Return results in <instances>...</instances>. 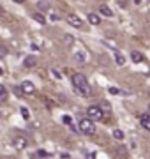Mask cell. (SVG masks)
Segmentation results:
<instances>
[{"label": "cell", "instance_id": "cell-14", "mask_svg": "<svg viewBox=\"0 0 150 159\" xmlns=\"http://www.w3.org/2000/svg\"><path fill=\"white\" fill-rule=\"evenodd\" d=\"M6 101H7V89L0 83V102H6Z\"/></svg>", "mask_w": 150, "mask_h": 159}, {"label": "cell", "instance_id": "cell-25", "mask_svg": "<svg viewBox=\"0 0 150 159\" xmlns=\"http://www.w3.org/2000/svg\"><path fill=\"white\" fill-rule=\"evenodd\" d=\"M0 16H4V7L0 6Z\"/></svg>", "mask_w": 150, "mask_h": 159}, {"label": "cell", "instance_id": "cell-6", "mask_svg": "<svg viewBox=\"0 0 150 159\" xmlns=\"http://www.w3.org/2000/svg\"><path fill=\"white\" fill-rule=\"evenodd\" d=\"M67 23H69V25H73L74 29H81V27H83L81 18L76 16V14H67Z\"/></svg>", "mask_w": 150, "mask_h": 159}, {"label": "cell", "instance_id": "cell-24", "mask_svg": "<svg viewBox=\"0 0 150 159\" xmlns=\"http://www.w3.org/2000/svg\"><path fill=\"white\" fill-rule=\"evenodd\" d=\"M12 2H16V4H23L25 0H12Z\"/></svg>", "mask_w": 150, "mask_h": 159}, {"label": "cell", "instance_id": "cell-4", "mask_svg": "<svg viewBox=\"0 0 150 159\" xmlns=\"http://www.w3.org/2000/svg\"><path fill=\"white\" fill-rule=\"evenodd\" d=\"M21 94H23V96H27V97L34 96V94H35V85L32 83V81H29V80H27V81H23V83H21Z\"/></svg>", "mask_w": 150, "mask_h": 159}, {"label": "cell", "instance_id": "cell-3", "mask_svg": "<svg viewBox=\"0 0 150 159\" xmlns=\"http://www.w3.org/2000/svg\"><path fill=\"white\" fill-rule=\"evenodd\" d=\"M87 117H88V119H92L94 122L103 120V117H104L103 108H101V106H88V108H87Z\"/></svg>", "mask_w": 150, "mask_h": 159}, {"label": "cell", "instance_id": "cell-2", "mask_svg": "<svg viewBox=\"0 0 150 159\" xmlns=\"http://www.w3.org/2000/svg\"><path fill=\"white\" fill-rule=\"evenodd\" d=\"M78 127H80V131L83 133V134H94L95 133V124H94V120L92 119H81L80 120V124H78Z\"/></svg>", "mask_w": 150, "mask_h": 159}, {"label": "cell", "instance_id": "cell-19", "mask_svg": "<svg viewBox=\"0 0 150 159\" xmlns=\"http://www.w3.org/2000/svg\"><path fill=\"white\" fill-rule=\"evenodd\" d=\"M113 138H115V140H124V133H122L120 129H115L113 131Z\"/></svg>", "mask_w": 150, "mask_h": 159}, {"label": "cell", "instance_id": "cell-22", "mask_svg": "<svg viewBox=\"0 0 150 159\" xmlns=\"http://www.w3.org/2000/svg\"><path fill=\"white\" fill-rule=\"evenodd\" d=\"M110 94H113V96H117V94H120V90H118L117 87H110Z\"/></svg>", "mask_w": 150, "mask_h": 159}, {"label": "cell", "instance_id": "cell-15", "mask_svg": "<svg viewBox=\"0 0 150 159\" xmlns=\"http://www.w3.org/2000/svg\"><path fill=\"white\" fill-rule=\"evenodd\" d=\"M131 58H133V62H143V55L139 51H133L131 53Z\"/></svg>", "mask_w": 150, "mask_h": 159}, {"label": "cell", "instance_id": "cell-10", "mask_svg": "<svg viewBox=\"0 0 150 159\" xmlns=\"http://www.w3.org/2000/svg\"><path fill=\"white\" fill-rule=\"evenodd\" d=\"M99 12H101L103 16H106V18H111V16H113V11H111L108 6H101V7H99Z\"/></svg>", "mask_w": 150, "mask_h": 159}, {"label": "cell", "instance_id": "cell-20", "mask_svg": "<svg viewBox=\"0 0 150 159\" xmlns=\"http://www.w3.org/2000/svg\"><path fill=\"white\" fill-rule=\"evenodd\" d=\"M35 156H37V157H48V156H51V154H50V152H46V150H42V148H41V150H37V152H35Z\"/></svg>", "mask_w": 150, "mask_h": 159}, {"label": "cell", "instance_id": "cell-18", "mask_svg": "<svg viewBox=\"0 0 150 159\" xmlns=\"http://www.w3.org/2000/svg\"><path fill=\"white\" fill-rule=\"evenodd\" d=\"M7 53H9V50H7V46L0 44V58H6V57H7Z\"/></svg>", "mask_w": 150, "mask_h": 159}, {"label": "cell", "instance_id": "cell-23", "mask_svg": "<svg viewBox=\"0 0 150 159\" xmlns=\"http://www.w3.org/2000/svg\"><path fill=\"white\" fill-rule=\"evenodd\" d=\"M21 115H23V119H29V111H27V108H21Z\"/></svg>", "mask_w": 150, "mask_h": 159}, {"label": "cell", "instance_id": "cell-5", "mask_svg": "<svg viewBox=\"0 0 150 159\" xmlns=\"http://www.w3.org/2000/svg\"><path fill=\"white\" fill-rule=\"evenodd\" d=\"M12 145H14L16 150H23V148H27V145H29V140L25 136H14L12 138Z\"/></svg>", "mask_w": 150, "mask_h": 159}, {"label": "cell", "instance_id": "cell-1", "mask_svg": "<svg viewBox=\"0 0 150 159\" xmlns=\"http://www.w3.org/2000/svg\"><path fill=\"white\" fill-rule=\"evenodd\" d=\"M73 85H74V89L78 90V94H81L83 97H88L92 96V87H90V83H88V80L85 74H74L73 76Z\"/></svg>", "mask_w": 150, "mask_h": 159}, {"label": "cell", "instance_id": "cell-7", "mask_svg": "<svg viewBox=\"0 0 150 159\" xmlns=\"http://www.w3.org/2000/svg\"><path fill=\"white\" fill-rule=\"evenodd\" d=\"M139 122H141V125H143L147 131H150V113H148V111L139 117Z\"/></svg>", "mask_w": 150, "mask_h": 159}, {"label": "cell", "instance_id": "cell-12", "mask_svg": "<svg viewBox=\"0 0 150 159\" xmlns=\"http://www.w3.org/2000/svg\"><path fill=\"white\" fill-rule=\"evenodd\" d=\"M34 20L37 23H41V25H46V18H44V14H42V12H34Z\"/></svg>", "mask_w": 150, "mask_h": 159}, {"label": "cell", "instance_id": "cell-8", "mask_svg": "<svg viewBox=\"0 0 150 159\" xmlns=\"http://www.w3.org/2000/svg\"><path fill=\"white\" fill-rule=\"evenodd\" d=\"M37 9H39L41 12H48L51 9V6H50L48 0H39V2H37Z\"/></svg>", "mask_w": 150, "mask_h": 159}, {"label": "cell", "instance_id": "cell-21", "mask_svg": "<svg viewBox=\"0 0 150 159\" xmlns=\"http://www.w3.org/2000/svg\"><path fill=\"white\" fill-rule=\"evenodd\" d=\"M64 124H67V125H71V124H73V119H71V117H69V115H64Z\"/></svg>", "mask_w": 150, "mask_h": 159}, {"label": "cell", "instance_id": "cell-11", "mask_svg": "<svg viewBox=\"0 0 150 159\" xmlns=\"http://www.w3.org/2000/svg\"><path fill=\"white\" fill-rule=\"evenodd\" d=\"M74 60H76V62H80V64L85 62V60H87V55H85V51L80 50L78 53H74Z\"/></svg>", "mask_w": 150, "mask_h": 159}, {"label": "cell", "instance_id": "cell-13", "mask_svg": "<svg viewBox=\"0 0 150 159\" xmlns=\"http://www.w3.org/2000/svg\"><path fill=\"white\" fill-rule=\"evenodd\" d=\"M88 21L92 23V25H99V23H101V18H99V14H95V12H90V14H88Z\"/></svg>", "mask_w": 150, "mask_h": 159}, {"label": "cell", "instance_id": "cell-26", "mask_svg": "<svg viewBox=\"0 0 150 159\" xmlns=\"http://www.w3.org/2000/svg\"><path fill=\"white\" fill-rule=\"evenodd\" d=\"M148 113H150V104H148Z\"/></svg>", "mask_w": 150, "mask_h": 159}, {"label": "cell", "instance_id": "cell-9", "mask_svg": "<svg viewBox=\"0 0 150 159\" xmlns=\"http://www.w3.org/2000/svg\"><path fill=\"white\" fill-rule=\"evenodd\" d=\"M23 66L27 69H32L35 66V57L34 55H29V57H25V60H23Z\"/></svg>", "mask_w": 150, "mask_h": 159}, {"label": "cell", "instance_id": "cell-16", "mask_svg": "<svg viewBox=\"0 0 150 159\" xmlns=\"http://www.w3.org/2000/svg\"><path fill=\"white\" fill-rule=\"evenodd\" d=\"M73 43H74L73 35H69V34H65V35H64V39H62V44H64V46H71Z\"/></svg>", "mask_w": 150, "mask_h": 159}, {"label": "cell", "instance_id": "cell-17", "mask_svg": "<svg viewBox=\"0 0 150 159\" xmlns=\"http://www.w3.org/2000/svg\"><path fill=\"white\" fill-rule=\"evenodd\" d=\"M115 60H117V64H118V66H126V57H124L122 53H118V51L115 53Z\"/></svg>", "mask_w": 150, "mask_h": 159}]
</instances>
